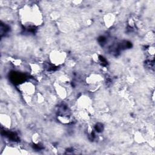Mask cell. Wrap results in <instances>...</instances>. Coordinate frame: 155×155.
Wrapping results in <instances>:
<instances>
[{"mask_svg":"<svg viewBox=\"0 0 155 155\" xmlns=\"http://www.w3.org/2000/svg\"><path fill=\"white\" fill-rule=\"evenodd\" d=\"M22 21L30 25H39L42 19L41 15L37 7H25L21 13Z\"/></svg>","mask_w":155,"mask_h":155,"instance_id":"6da1fadb","label":"cell"},{"mask_svg":"<svg viewBox=\"0 0 155 155\" xmlns=\"http://www.w3.org/2000/svg\"><path fill=\"white\" fill-rule=\"evenodd\" d=\"M66 54L64 52L59 51H53L50 55V61L52 64L54 65H60L62 64L65 59Z\"/></svg>","mask_w":155,"mask_h":155,"instance_id":"7a4b0ae2","label":"cell"},{"mask_svg":"<svg viewBox=\"0 0 155 155\" xmlns=\"http://www.w3.org/2000/svg\"><path fill=\"white\" fill-rule=\"evenodd\" d=\"M20 90L25 94L29 97L31 95L33 94L35 91V85L30 82H25L20 85Z\"/></svg>","mask_w":155,"mask_h":155,"instance_id":"3957f363","label":"cell"},{"mask_svg":"<svg viewBox=\"0 0 155 155\" xmlns=\"http://www.w3.org/2000/svg\"><path fill=\"white\" fill-rule=\"evenodd\" d=\"M101 80H102L101 76H99V74H93V75H91L90 76H89L88 78V79L87 78V82H88L89 84H93V85L97 84Z\"/></svg>","mask_w":155,"mask_h":155,"instance_id":"277c9868","label":"cell"},{"mask_svg":"<svg viewBox=\"0 0 155 155\" xmlns=\"http://www.w3.org/2000/svg\"><path fill=\"white\" fill-rule=\"evenodd\" d=\"M1 124L4 125L5 127H8L9 125H10V117L7 115H2L1 116Z\"/></svg>","mask_w":155,"mask_h":155,"instance_id":"5b68a950","label":"cell"}]
</instances>
